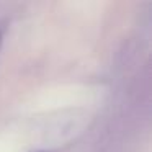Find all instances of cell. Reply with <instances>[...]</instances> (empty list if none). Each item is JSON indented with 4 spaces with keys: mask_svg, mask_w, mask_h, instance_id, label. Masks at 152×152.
<instances>
[{
    "mask_svg": "<svg viewBox=\"0 0 152 152\" xmlns=\"http://www.w3.org/2000/svg\"><path fill=\"white\" fill-rule=\"evenodd\" d=\"M4 31H5V26L0 25V48H2V43H4Z\"/></svg>",
    "mask_w": 152,
    "mask_h": 152,
    "instance_id": "obj_1",
    "label": "cell"
}]
</instances>
